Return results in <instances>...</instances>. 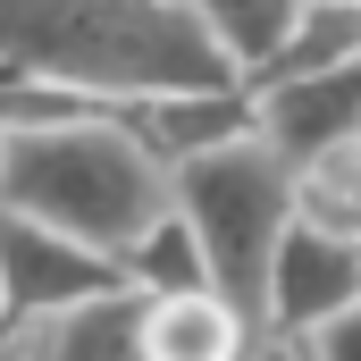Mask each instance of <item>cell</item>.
I'll use <instances>...</instances> for the list:
<instances>
[{
    "label": "cell",
    "instance_id": "obj_1",
    "mask_svg": "<svg viewBox=\"0 0 361 361\" xmlns=\"http://www.w3.org/2000/svg\"><path fill=\"white\" fill-rule=\"evenodd\" d=\"M244 85L185 0H0V92L126 109L152 92Z\"/></svg>",
    "mask_w": 361,
    "mask_h": 361
},
{
    "label": "cell",
    "instance_id": "obj_2",
    "mask_svg": "<svg viewBox=\"0 0 361 361\" xmlns=\"http://www.w3.org/2000/svg\"><path fill=\"white\" fill-rule=\"evenodd\" d=\"M0 210L85 244L101 261H126L160 219H169V169L118 126V109H85L34 135H8Z\"/></svg>",
    "mask_w": 361,
    "mask_h": 361
},
{
    "label": "cell",
    "instance_id": "obj_3",
    "mask_svg": "<svg viewBox=\"0 0 361 361\" xmlns=\"http://www.w3.org/2000/svg\"><path fill=\"white\" fill-rule=\"evenodd\" d=\"M169 210L185 219V235L202 252V277L261 328L269 261H277V244H286V227H294V160L269 152L261 135H244L227 152H202V160L169 169Z\"/></svg>",
    "mask_w": 361,
    "mask_h": 361
},
{
    "label": "cell",
    "instance_id": "obj_4",
    "mask_svg": "<svg viewBox=\"0 0 361 361\" xmlns=\"http://www.w3.org/2000/svg\"><path fill=\"white\" fill-rule=\"evenodd\" d=\"M109 294H126L118 261H101L85 244H68V235L34 227L17 210H0V328L42 336L51 319H68L85 302H109Z\"/></svg>",
    "mask_w": 361,
    "mask_h": 361
},
{
    "label": "cell",
    "instance_id": "obj_5",
    "mask_svg": "<svg viewBox=\"0 0 361 361\" xmlns=\"http://www.w3.org/2000/svg\"><path fill=\"white\" fill-rule=\"evenodd\" d=\"M361 311V244L345 235H319V227H286V244H277L269 261V294H261V328L269 336H311V328H328V319H345Z\"/></svg>",
    "mask_w": 361,
    "mask_h": 361
},
{
    "label": "cell",
    "instance_id": "obj_6",
    "mask_svg": "<svg viewBox=\"0 0 361 361\" xmlns=\"http://www.w3.org/2000/svg\"><path fill=\"white\" fill-rule=\"evenodd\" d=\"M252 135L286 152L294 169L319 160L328 143L361 135V59L345 68H319V76H286V85H261L252 92Z\"/></svg>",
    "mask_w": 361,
    "mask_h": 361
},
{
    "label": "cell",
    "instance_id": "obj_7",
    "mask_svg": "<svg viewBox=\"0 0 361 361\" xmlns=\"http://www.w3.org/2000/svg\"><path fill=\"white\" fill-rule=\"evenodd\" d=\"M118 126L160 160V169H185L202 152H227L252 135V92L244 85H210V92H152V101H126Z\"/></svg>",
    "mask_w": 361,
    "mask_h": 361
},
{
    "label": "cell",
    "instance_id": "obj_8",
    "mask_svg": "<svg viewBox=\"0 0 361 361\" xmlns=\"http://www.w3.org/2000/svg\"><path fill=\"white\" fill-rule=\"evenodd\" d=\"M135 336H143V361H244L261 345V328H252L219 286L135 294Z\"/></svg>",
    "mask_w": 361,
    "mask_h": 361
},
{
    "label": "cell",
    "instance_id": "obj_9",
    "mask_svg": "<svg viewBox=\"0 0 361 361\" xmlns=\"http://www.w3.org/2000/svg\"><path fill=\"white\" fill-rule=\"evenodd\" d=\"M193 25L210 34V51L235 68V76H261L277 59V42L294 34V8L302 0H185Z\"/></svg>",
    "mask_w": 361,
    "mask_h": 361
},
{
    "label": "cell",
    "instance_id": "obj_10",
    "mask_svg": "<svg viewBox=\"0 0 361 361\" xmlns=\"http://www.w3.org/2000/svg\"><path fill=\"white\" fill-rule=\"evenodd\" d=\"M294 219H302V227H319V235L361 244V135L328 143L319 160H302V169H294Z\"/></svg>",
    "mask_w": 361,
    "mask_h": 361
},
{
    "label": "cell",
    "instance_id": "obj_11",
    "mask_svg": "<svg viewBox=\"0 0 361 361\" xmlns=\"http://www.w3.org/2000/svg\"><path fill=\"white\" fill-rule=\"evenodd\" d=\"M34 361H143L135 294H109V302H85V311L51 319V328L34 336Z\"/></svg>",
    "mask_w": 361,
    "mask_h": 361
},
{
    "label": "cell",
    "instance_id": "obj_12",
    "mask_svg": "<svg viewBox=\"0 0 361 361\" xmlns=\"http://www.w3.org/2000/svg\"><path fill=\"white\" fill-rule=\"evenodd\" d=\"M118 269H126V294H185V286H210V277H202V252H193V235H185L177 210H169Z\"/></svg>",
    "mask_w": 361,
    "mask_h": 361
},
{
    "label": "cell",
    "instance_id": "obj_13",
    "mask_svg": "<svg viewBox=\"0 0 361 361\" xmlns=\"http://www.w3.org/2000/svg\"><path fill=\"white\" fill-rule=\"evenodd\" d=\"M302 361H361V311L328 319V328H311V336H302Z\"/></svg>",
    "mask_w": 361,
    "mask_h": 361
},
{
    "label": "cell",
    "instance_id": "obj_14",
    "mask_svg": "<svg viewBox=\"0 0 361 361\" xmlns=\"http://www.w3.org/2000/svg\"><path fill=\"white\" fill-rule=\"evenodd\" d=\"M244 361H302V345H294V336H261Z\"/></svg>",
    "mask_w": 361,
    "mask_h": 361
},
{
    "label": "cell",
    "instance_id": "obj_15",
    "mask_svg": "<svg viewBox=\"0 0 361 361\" xmlns=\"http://www.w3.org/2000/svg\"><path fill=\"white\" fill-rule=\"evenodd\" d=\"M17 336H25V328H17Z\"/></svg>",
    "mask_w": 361,
    "mask_h": 361
},
{
    "label": "cell",
    "instance_id": "obj_16",
    "mask_svg": "<svg viewBox=\"0 0 361 361\" xmlns=\"http://www.w3.org/2000/svg\"><path fill=\"white\" fill-rule=\"evenodd\" d=\"M25 361H34V353H25Z\"/></svg>",
    "mask_w": 361,
    "mask_h": 361
}]
</instances>
